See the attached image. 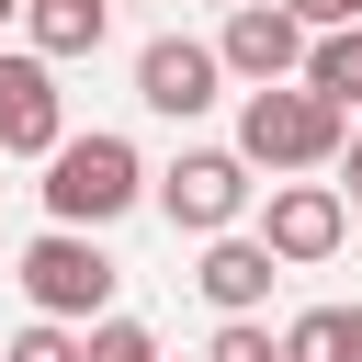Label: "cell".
Here are the masks:
<instances>
[{
    "label": "cell",
    "mask_w": 362,
    "mask_h": 362,
    "mask_svg": "<svg viewBox=\"0 0 362 362\" xmlns=\"http://www.w3.org/2000/svg\"><path fill=\"white\" fill-rule=\"evenodd\" d=\"M136 102L170 113V124H192V113L226 102V57H215L204 34H147V45H136Z\"/></svg>",
    "instance_id": "cell-6"
},
{
    "label": "cell",
    "mask_w": 362,
    "mask_h": 362,
    "mask_svg": "<svg viewBox=\"0 0 362 362\" xmlns=\"http://www.w3.org/2000/svg\"><path fill=\"white\" fill-rule=\"evenodd\" d=\"M339 147H351V113H339L328 90H305V79L238 90V158H249V170L305 181V170H339Z\"/></svg>",
    "instance_id": "cell-1"
},
{
    "label": "cell",
    "mask_w": 362,
    "mask_h": 362,
    "mask_svg": "<svg viewBox=\"0 0 362 362\" xmlns=\"http://www.w3.org/2000/svg\"><path fill=\"white\" fill-rule=\"evenodd\" d=\"M0 23H23V0H0Z\"/></svg>",
    "instance_id": "cell-18"
},
{
    "label": "cell",
    "mask_w": 362,
    "mask_h": 362,
    "mask_svg": "<svg viewBox=\"0 0 362 362\" xmlns=\"http://www.w3.org/2000/svg\"><path fill=\"white\" fill-rule=\"evenodd\" d=\"M0 362H90V351H79V328H57V317H23Z\"/></svg>",
    "instance_id": "cell-14"
},
{
    "label": "cell",
    "mask_w": 362,
    "mask_h": 362,
    "mask_svg": "<svg viewBox=\"0 0 362 362\" xmlns=\"http://www.w3.org/2000/svg\"><path fill=\"white\" fill-rule=\"evenodd\" d=\"M79 351H90V362H158V339H147L136 317H102V328H79Z\"/></svg>",
    "instance_id": "cell-15"
},
{
    "label": "cell",
    "mask_w": 362,
    "mask_h": 362,
    "mask_svg": "<svg viewBox=\"0 0 362 362\" xmlns=\"http://www.w3.org/2000/svg\"><path fill=\"white\" fill-rule=\"evenodd\" d=\"M113 34V0H23V45L45 57V68H68V57H90Z\"/></svg>",
    "instance_id": "cell-10"
},
{
    "label": "cell",
    "mask_w": 362,
    "mask_h": 362,
    "mask_svg": "<svg viewBox=\"0 0 362 362\" xmlns=\"http://www.w3.org/2000/svg\"><path fill=\"white\" fill-rule=\"evenodd\" d=\"M283 11H294L305 34H339V23H362V0H283Z\"/></svg>",
    "instance_id": "cell-16"
},
{
    "label": "cell",
    "mask_w": 362,
    "mask_h": 362,
    "mask_svg": "<svg viewBox=\"0 0 362 362\" xmlns=\"http://www.w3.org/2000/svg\"><path fill=\"white\" fill-rule=\"evenodd\" d=\"M305 90H328L339 113H362V23H339V34L305 45Z\"/></svg>",
    "instance_id": "cell-12"
},
{
    "label": "cell",
    "mask_w": 362,
    "mask_h": 362,
    "mask_svg": "<svg viewBox=\"0 0 362 362\" xmlns=\"http://www.w3.org/2000/svg\"><path fill=\"white\" fill-rule=\"evenodd\" d=\"M283 362H362V305H305L283 328Z\"/></svg>",
    "instance_id": "cell-11"
},
{
    "label": "cell",
    "mask_w": 362,
    "mask_h": 362,
    "mask_svg": "<svg viewBox=\"0 0 362 362\" xmlns=\"http://www.w3.org/2000/svg\"><path fill=\"white\" fill-rule=\"evenodd\" d=\"M339 204H351V226H362V136L339 147Z\"/></svg>",
    "instance_id": "cell-17"
},
{
    "label": "cell",
    "mask_w": 362,
    "mask_h": 362,
    "mask_svg": "<svg viewBox=\"0 0 362 362\" xmlns=\"http://www.w3.org/2000/svg\"><path fill=\"white\" fill-rule=\"evenodd\" d=\"M11 283H23V305H34V317H57V328H102L124 272L102 260V238H79V226H45V238L23 249V272H11Z\"/></svg>",
    "instance_id": "cell-3"
},
{
    "label": "cell",
    "mask_w": 362,
    "mask_h": 362,
    "mask_svg": "<svg viewBox=\"0 0 362 362\" xmlns=\"http://www.w3.org/2000/svg\"><path fill=\"white\" fill-rule=\"evenodd\" d=\"M339 238H351V204H339V181H272V204H260V249H272L283 272H317Z\"/></svg>",
    "instance_id": "cell-7"
},
{
    "label": "cell",
    "mask_w": 362,
    "mask_h": 362,
    "mask_svg": "<svg viewBox=\"0 0 362 362\" xmlns=\"http://www.w3.org/2000/svg\"><path fill=\"white\" fill-rule=\"evenodd\" d=\"M147 181H158V170H147L113 124H90V136H68V147L45 158V181H34V192H45V226L102 238L113 215H136V204H147Z\"/></svg>",
    "instance_id": "cell-2"
},
{
    "label": "cell",
    "mask_w": 362,
    "mask_h": 362,
    "mask_svg": "<svg viewBox=\"0 0 362 362\" xmlns=\"http://www.w3.org/2000/svg\"><path fill=\"white\" fill-rule=\"evenodd\" d=\"M249 192H260V170L238 158V147H181L158 181H147V204L181 226V238H238V215H249Z\"/></svg>",
    "instance_id": "cell-4"
},
{
    "label": "cell",
    "mask_w": 362,
    "mask_h": 362,
    "mask_svg": "<svg viewBox=\"0 0 362 362\" xmlns=\"http://www.w3.org/2000/svg\"><path fill=\"white\" fill-rule=\"evenodd\" d=\"M215 11H249V0H215Z\"/></svg>",
    "instance_id": "cell-19"
},
{
    "label": "cell",
    "mask_w": 362,
    "mask_h": 362,
    "mask_svg": "<svg viewBox=\"0 0 362 362\" xmlns=\"http://www.w3.org/2000/svg\"><path fill=\"white\" fill-rule=\"evenodd\" d=\"M272 272H283V260H272L260 238H204V260H192V283H204L215 317H260V305H272Z\"/></svg>",
    "instance_id": "cell-9"
},
{
    "label": "cell",
    "mask_w": 362,
    "mask_h": 362,
    "mask_svg": "<svg viewBox=\"0 0 362 362\" xmlns=\"http://www.w3.org/2000/svg\"><path fill=\"white\" fill-rule=\"evenodd\" d=\"M305 45H317V34H305L283 0H249V11L215 23V57H226L238 90H283V79H305Z\"/></svg>",
    "instance_id": "cell-5"
},
{
    "label": "cell",
    "mask_w": 362,
    "mask_h": 362,
    "mask_svg": "<svg viewBox=\"0 0 362 362\" xmlns=\"http://www.w3.org/2000/svg\"><path fill=\"white\" fill-rule=\"evenodd\" d=\"M57 147H68V90L34 45H11L0 57V158H57Z\"/></svg>",
    "instance_id": "cell-8"
},
{
    "label": "cell",
    "mask_w": 362,
    "mask_h": 362,
    "mask_svg": "<svg viewBox=\"0 0 362 362\" xmlns=\"http://www.w3.org/2000/svg\"><path fill=\"white\" fill-rule=\"evenodd\" d=\"M204 362H283V339H272V317H215Z\"/></svg>",
    "instance_id": "cell-13"
}]
</instances>
